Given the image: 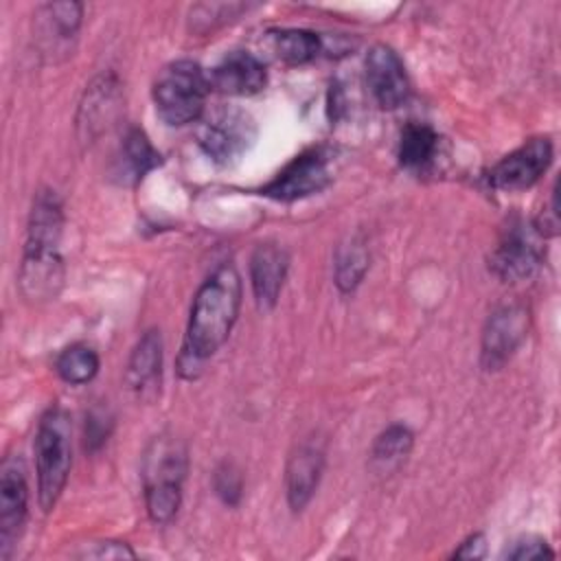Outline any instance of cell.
<instances>
[{
	"mask_svg": "<svg viewBox=\"0 0 561 561\" xmlns=\"http://www.w3.org/2000/svg\"><path fill=\"white\" fill-rule=\"evenodd\" d=\"M241 307V276L232 263L219 265L197 289L182 359L184 368H193L210 357L230 335Z\"/></svg>",
	"mask_w": 561,
	"mask_h": 561,
	"instance_id": "cell-1",
	"label": "cell"
},
{
	"mask_svg": "<svg viewBox=\"0 0 561 561\" xmlns=\"http://www.w3.org/2000/svg\"><path fill=\"white\" fill-rule=\"evenodd\" d=\"M186 465V447L173 436H158L147 447L142 465L145 504L156 524H167L175 517L182 502Z\"/></svg>",
	"mask_w": 561,
	"mask_h": 561,
	"instance_id": "cell-2",
	"label": "cell"
},
{
	"mask_svg": "<svg viewBox=\"0 0 561 561\" xmlns=\"http://www.w3.org/2000/svg\"><path fill=\"white\" fill-rule=\"evenodd\" d=\"M35 462H37V497L44 511H50L70 473V419L61 408H50L35 436Z\"/></svg>",
	"mask_w": 561,
	"mask_h": 561,
	"instance_id": "cell-3",
	"label": "cell"
},
{
	"mask_svg": "<svg viewBox=\"0 0 561 561\" xmlns=\"http://www.w3.org/2000/svg\"><path fill=\"white\" fill-rule=\"evenodd\" d=\"M210 90L208 75L199 64L180 59L164 66L153 83V103L167 125H186L204 112Z\"/></svg>",
	"mask_w": 561,
	"mask_h": 561,
	"instance_id": "cell-4",
	"label": "cell"
},
{
	"mask_svg": "<svg viewBox=\"0 0 561 561\" xmlns=\"http://www.w3.org/2000/svg\"><path fill=\"white\" fill-rule=\"evenodd\" d=\"M543 234L537 230L535 224L526 221H513L497 248L491 254V270L495 276H500L506 283H517L528 278L541 263L543 248H541Z\"/></svg>",
	"mask_w": 561,
	"mask_h": 561,
	"instance_id": "cell-5",
	"label": "cell"
},
{
	"mask_svg": "<svg viewBox=\"0 0 561 561\" xmlns=\"http://www.w3.org/2000/svg\"><path fill=\"white\" fill-rule=\"evenodd\" d=\"M26 511V469L20 456H9L0 467V559H9L15 541L20 539Z\"/></svg>",
	"mask_w": 561,
	"mask_h": 561,
	"instance_id": "cell-6",
	"label": "cell"
},
{
	"mask_svg": "<svg viewBox=\"0 0 561 561\" xmlns=\"http://www.w3.org/2000/svg\"><path fill=\"white\" fill-rule=\"evenodd\" d=\"M254 121L241 110H219L199 129L202 149L221 164L239 158L254 142Z\"/></svg>",
	"mask_w": 561,
	"mask_h": 561,
	"instance_id": "cell-7",
	"label": "cell"
},
{
	"mask_svg": "<svg viewBox=\"0 0 561 561\" xmlns=\"http://www.w3.org/2000/svg\"><path fill=\"white\" fill-rule=\"evenodd\" d=\"M329 180V153L324 149H309L296 156L261 193L278 202H294L320 193Z\"/></svg>",
	"mask_w": 561,
	"mask_h": 561,
	"instance_id": "cell-8",
	"label": "cell"
},
{
	"mask_svg": "<svg viewBox=\"0 0 561 561\" xmlns=\"http://www.w3.org/2000/svg\"><path fill=\"white\" fill-rule=\"evenodd\" d=\"M64 285V259L59 243L26 241L20 265V289L24 298L42 302L59 294Z\"/></svg>",
	"mask_w": 561,
	"mask_h": 561,
	"instance_id": "cell-9",
	"label": "cell"
},
{
	"mask_svg": "<svg viewBox=\"0 0 561 561\" xmlns=\"http://www.w3.org/2000/svg\"><path fill=\"white\" fill-rule=\"evenodd\" d=\"M550 162L552 142L548 138H530L489 171V182L502 191H522L533 186L546 173Z\"/></svg>",
	"mask_w": 561,
	"mask_h": 561,
	"instance_id": "cell-10",
	"label": "cell"
},
{
	"mask_svg": "<svg viewBox=\"0 0 561 561\" xmlns=\"http://www.w3.org/2000/svg\"><path fill=\"white\" fill-rule=\"evenodd\" d=\"M528 329V311L519 305L497 309L482 333L480 364L484 370H500L517 351Z\"/></svg>",
	"mask_w": 561,
	"mask_h": 561,
	"instance_id": "cell-11",
	"label": "cell"
},
{
	"mask_svg": "<svg viewBox=\"0 0 561 561\" xmlns=\"http://www.w3.org/2000/svg\"><path fill=\"white\" fill-rule=\"evenodd\" d=\"M366 81L383 110H394L405 103L410 94V81L405 66L394 48L388 44H375L366 55Z\"/></svg>",
	"mask_w": 561,
	"mask_h": 561,
	"instance_id": "cell-12",
	"label": "cell"
},
{
	"mask_svg": "<svg viewBox=\"0 0 561 561\" xmlns=\"http://www.w3.org/2000/svg\"><path fill=\"white\" fill-rule=\"evenodd\" d=\"M265 81H267L265 66L252 53H245V50L228 53L208 75L210 88L232 96L256 94L263 90Z\"/></svg>",
	"mask_w": 561,
	"mask_h": 561,
	"instance_id": "cell-13",
	"label": "cell"
},
{
	"mask_svg": "<svg viewBox=\"0 0 561 561\" xmlns=\"http://www.w3.org/2000/svg\"><path fill=\"white\" fill-rule=\"evenodd\" d=\"M127 386L138 399L151 401L160 392L162 379V337L160 331L151 329L142 333L138 344L131 351L127 373Z\"/></svg>",
	"mask_w": 561,
	"mask_h": 561,
	"instance_id": "cell-14",
	"label": "cell"
},
{
	"mask_svg": "<svg viewBox=\"0 0 561 561\" xmlns=\"http://www.w3.org/2000/svg\"><path fill=\"white\" fill-rule=\"evenodd\" d=\"M289 267L287 252L276 243H261L254 248L250 259V280L256 305L272 309L280 296Z\"/></svg>",
	"mask_w": 561,
	"mask_h": 561,
	"instance_id": "cell-15",
	"label": "cell"
},
{
	"mask_svg": "<svg viewBox=\"0 0 561 561\" xmlns=\"http://www.w3.org/2000/svg\"><path fill=\"white\" fill-rule=\"evenodd\" d=\"M322 465L324 454L316 443H302L291 451L285 469V489L291 511H302L309 504L318 489Z\"/></svg>",
	"mask_w": 561,
	"mask_h": 561,
	"instance_id": "cell-16",
	"label": "cell"
},
{
	"mask_svg": "<svg viewBox=\"0 0 561 561\" xmlns=\"http://www.w3.org/2000/svg\"><path fill=\"white\" fill-rule=\"evenodd\" d=\"M118 158L121 160H118L116 175H121V182H131V184L142 180L151 169L160 164V153L153 149L147 134L138 127H131L125 134Z\"/></svg>",
	"mask_w": 561,
	"mask_h": 561,
	"instance_id": "cell-17",
	"label": "cell"
},
{
	"mask_svg": "<svg viewBox=\"0 0 561 561\" xmlns=\"http://www.w3.org/2000/svg\"><path fill=\"white\" fill-rule=\"evenodd\" d=\"M438 153V134L425 123H410L401 131L399 162L410 171H423Z\"/></svg>",
	"mask_w": 561,
	"mask_h": 561,
	"instance_id": "cell-18",
	"label": "cell"
},
{
	"mask_svg": "<svg viewBox=\"0 0 561 561\" xmlns=\"http://www.w3.org/2000/svg\"><path fill=\"white\" fill-rule=\"evenodd\" d=\"M118 85L114 83L112 77H101L96 79L88 92L85 101L81 105V118L79 125L85 127L88 136L96 134L105 121H110L118 107Z\"/></svg>",
	"mask_w": 561,
	"mask_h": 561,
	"instance_id": "cell-19",
	"label": "cell"
},
{
	"mask_svg": "<svg viewBox=\"0 0 561 561\" xmlns=\"http://www.w3.org/2000/svg\"><path fill=\"white\" fill-rule=\"evenodd\" d=\"M274 53L285 64L298 66L316 59L320 53V37L307 28H280L272 33Z\"/></svg>",
	"mask_w": 561,
	"mask_h": 561,
	"instance_id": "cell-20",
	"label": "cell"
},
{
	"mask_svg": "<svg viewBox=\"0 0 561 561\" xmlns=\"http://www.w3.org/2000/svg\"><path fill=\"white\" fill-rule=\"evenodd\" d=\"M412 443H414V436H412L410 427H405L401 423L386 427L373 443V451H370L373 465L379 467L381 471L383 469L388 471L390 467L401 465L405 460V456L410 454Z\"/></svg>",
	"mask_w": 561,
	"mask_h": 561,
	"instance_id": "cell-21",
	"label": "cell"
},
{
	"mask_svg": "<svg viewBox=\"0 0 561 561\" xmlns=\"http://www.w3.org/2000/svg\"><path fill=\"white\" fill-rule=\"evenodd\" d=\"M44 22V35L53 37L55 44L68 42L77 35L83 18V4L79 2H50L39 9Z\"/></svg>",
	"mask_w": 561,
	"mask_h": 561,
	"instance_id": "cell-22",
	"label": "cell"
},
{
	"mask_svg": "<svg viewBox=\"0 0 561 561\" xmlns=\"http://www.w3.org/2000/svg\"><path fill=\"white\" fill-rule=\"evenodd\" d=\"M59 377L72 386L88 383L99 373V355L85 344H72L57 357L55 364Z\"/></svg>",
	"mask_w": 561,
	"mask_h": 561,
	"instance_id": "cell-23",
	"label": "cell"
},
{
	"mask_svg": "<svg viewBox=\"0 0 561 561\" xmlns=\"http://www.w3.org/2000/svg\"><path fill=\"white\" fill-rule=\"evenodd\" d=\"M366 270H368V250L362 241L351 239L346 245L340 248L337 259H335V283H337V287L344 294L353 291L362 283Z\"/></svg>",
	"mask_w": 561,
	"mask_h": 561,
	"instance_id": "cell-24",
	"label": "cell"
},
{
	"mask_svg": "<svg viewBox=\"0 0 561 561\" xmlns=\"http://www.w3.org/2000/svg\"><path fill=\"white\" fill-rule=\"evenodd\" d=\"M241 489H243L241 473H239L230 462L219 465L217 471H215V491H217V495H219L226 504L234 506V504H239V500H241Z\"/></svg>",
	"mask_w": 561,
	"mask_h": 561,
	"instance_id": "cell-25",
	"label": "cell"
},
{
	"mask_svg": "<svg viewBox=\"0 0 561 561\" xmlns=\"http://www.w3.org/2000/svg\"><path fill=\"white\" fill-rule=\"evenodd\" d=\"M112 419L105 414V410H92L85 419V447L99 449L107 436H110Z\"/></svg>",
	"mask_w": 561,
	"mask_h": 561,
	"instance_id": "cell-26",
	"label": "cell"
},
{
	"mask_svg": "<svg viewBox=\"0 0 561 561\" xmlns=\"http://www.w3.org/2000/svg\"><path fill=\"white\" fill-rule=\"evenodd\" d=\"M508 559H541V557H554V552L548 548V543L539 537H526L515 541L513 550L506 552Z\"/></svg>",
	"mask_w": 561,
	"mask_h": 561,
	"instance_id": "cell-27",
	"label": "cell"
},
{
	"mask_svg": "<svg viewBox=\"0 0 561 561\" xmlns=\"http://www.w3.org/2000/svg\"><path fill=\"white\" fill-rule=\"evenodd\" d=\"M94 546L96 548L85 550L83 557H90V559H134L136 557V552L121 541H99Z\"/></svg>",
	"mask_w": 561,
	"mask_h": 561,
	"instance_id": "cell-28",
	"label": "cell"
},
{
	"mask_svg": "<svg viewBox=\"0 0 561 561\" xmlns=\"http://www.w3.org/2000/svg\"><path fill=\"white\" fill-rule=\"evenodd\" d=\"M486 554V539L482 533H473L469 535L456 550H454V559H482Z\"/></svg>",
	"mask_w": 561,
	"mask_h": 561,
	"instance_id": "cell-29",
	"label": "cell"
}]
</instances>
